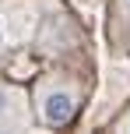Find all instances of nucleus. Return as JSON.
<instances>
[{
  "label": "nucleus",
  "mask_w": 130,
  "mask_h": 134,
  "mask_svg": "<svg viewBox=\"0 0 130 134\" xmlns=\"http://www.w3.org/2000/svg\"><path fill=\"white\" fill-rule=\"evenodd\" d=\"M39 109H42V120H46L49 127H63V124H70V120H74L77 95L70 92V88H49V92L42 95Z\"/></svg>",
  "instance_id": "f257e3e1"
},
{
  "label": "nucleus",
  "mask_w": 130,
  "mask_h": 134,
  "mask_svg": "<svg viewBox=\"0 0 130 134\" xmlns=\"http://www.w3.org/2000/svg\"><path fill=\"white\" fill-rule=\"evenodd\" d=\"M120 131H130V113L123 116V124H120Z\"/></svg>",
  "instance_id": "f03ea898"
},
{
  "label": "nucleus",
  "mask_w": 130,
  "mask_h": 134,
  "mask_svg": "<svg viewBox=\"0 0 130 134\" xmlns=\"http://www.w3.org/2000/svg\"><path fill=\"white\" fill-rule=\"evenodd\" d=\"M0 42H4V14H0Z\"/></svg>",
  "instance_id": "7ed1b4c3"
}]
</instances>
